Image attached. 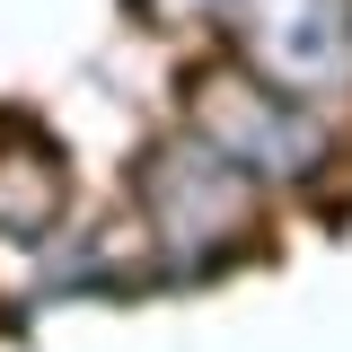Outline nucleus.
Returning a JSON list of instances; mask_svg holds the SVG:
<instances>
[{"mask_svg": "<svg viewBox=\"0 0 352 352\" xmlns=\"http://www.w3.org/2000/svg\"><path fill=\"white\" fill-rule=\"evenodd\" d=\"M247 53L273 80H335L352 62V0H247Z\"/></svg>", "mask_w": 352, "mask_h": 352, "instance_id": "1", "label": "nucleus"}]
</instances>
